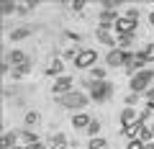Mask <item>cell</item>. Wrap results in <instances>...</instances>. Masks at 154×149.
<instances>
[{"mask_svg":"<svg viewBox=\"0 0 154 149\" xmlns=\"http://www.w3.org/2000/svg\"><path fill=\"white\" fill-rule=\"evenodd\" d=\"M90 95H93L95 103H105V100L110 98V93H113V85L105 82V80H90Z\"/></svg>","mask_w":154,"mask_h":149,"instance_id":"1","label":"cell"},{"mask_svg":"<svg viewBox=\"0 0 154 149\" xmlns=\"http://www.w3.org/2000/svg\"><path fill=\"white\" fill-rule=\"evenodd\" d=\"M57 103L59 105H64V108H85L88 105V95H82V93H67V95H59L57 98Z\"/></svg>","mask_w":154,"mask_h":149,"instance_id":"2","label":"cell"},{"mask_svg":"<svg viewBox=\"0 0 154 149\" xmlns=\"http://www.w3.org/2000/svg\"><path fill=\"white\" fill-rule=\"evenodd\" d=\"M154 80V72H146V70H141L139 75H134L131 77V90L134 93H141V90H149V82Z\"/></svg>","mask_w":154,"mask_h":149,"instance_id":"3","label":"cell"},{"mask_svg":"<svg viewBox=\"0 0 154 149\" xmlns=\"http://www.w3.org/2000/svg\"><path fill=\"white\" fill-rule=\"evenodd\" d=\"M139 21H134V18H118L116 21V31H118V36H134V31H136Z\"/></svg>","mask_w":154,"mask_h":149,"instance_id":"4","label":"cell"},{"mask_svg":"<svg viewBox=\"0 0 154 149\" xmlns=\"http://www.w3.org/2000/svg\"><path fill=\"white\" fill-rule=\"evenodd\" d=\"M95 62H98V54H95L93 49H85V51H80V54L75 57V64H77V70H85V67H93Z\"/></svg>","mask_w":154,"mask_h":149,"instance_id":"5","label":"cell"},{"mask_svg":"<svg viewBox=\"0 0 154 149\" xmlns=\"http://www.w3.org/2000/svg\"><path fill=\"white\" fill-rule=\"evenodd\" d=\"M67 93H72V77H59L54 82V95L59 98V95H67Z\"/></svg>","mask_w":154,"mask_h":149,"instance_id":"6","label":"cell"},{"mask_svg":"<svg viewBox=\"0 0 154 149\" xmlns=\"http://www.w3.org/2000/svg\"><path fill=\"white\" fill-rule=\"evenodd\" d=\"M144 131H146V129H144V123L139 121V123H134V126L123 129V136H128V139L134 141V139H141V136H144Z\"/></svg>","mask_w":154,"mask_h":149,"instance_id":"7","label":"cell"},{"mask_svg":"<svg viewBox=\"0 0 154 149\" xmlns=\"http://www.w3.org/2000/svg\"><path fill=\"white\" fill-rule=\"evenodd\" d=\"M8 62H11L13 67H21V64H28V57H26V51L16 49V51H11V54H8Z\"/></svg>","mask_w":154,"mask_h":149,"instance_id":"8","label":"cell"},{"mask_svg":"<svg viewBox=\"0 0 154 149\" xmlns=\"http://www.w3.org/2000/svg\"><path fill=\"white\" fill-rule=\"evenodd\" d=\"M110 67H123V49H110V54L105 57Z\"/></svg>","mask_w":154,"mask_h":149,"instance_id":"9","label":"cell"},{"mask_svg":"<svg viewBox=\"0 0 154 149\" xmlns=\"http://www.w3.org/2000/svg\"><path fill=\"white\" fill-rule=\"evenodd\" d=\"M121 123H123V129H128V126H134V123H139V113H134V108H126L121 113Z\"/></svg>","mask_w":154,"mask_h":149,"instance_id":"10","label":"cell"},{"mask_svg":"<svg viewBox=\"0 0 154 149\" xmlns=\"http://www.w3.org/2000/svg\"><path fill=\"white\" fill-rule=\"evenodd\" d=\"M31 33H33V28L21 26V28H13V31H11V39L13 41H21V39H26V36H31Z\"/></svg>","mask_w":154,"mask_h":149,"instance_id":"11","label":"cell"},{"mask_svg":"<svg viewBox=\"0 0 154 149\" xmlns=\"http://www.w3.org/2000/svg\"><path fill=\"white\" fill-rule=\"evenodd\" d=\"M90 121H93L90 116H85V113H77V116L72 118V126H75V129H85V126H90Z\"/></svg>","mask_w":154,"mask_h":149,"instance_id":"12","label":"cell"},{"mask_svg":"<svg viewBox=\"0 0 154 149\" xmlns=\"http://www.w3.org/2000/svg\"><path fill=\"white\" fill-rule=\"evenodd\" d=\"M98 41H103V44H108V46L116 44V39L110 36V31H108V28H103V26L98 28Z\"/></svg>","mask_w":154,"mask_h":149,"instance_id":"13","label":"cell"},{"mask_svg":"<svg viewBox=\"0 0 154 149\" xmlns=\"http://www.w3.org/2000/svg\"><path fill=\"white\" fill-rule=\"evenodd\" d=\"M11 147H16V131L3 134V149H11Z\"/></svg>","mask_w":154,"mask_h":149,"instance_id":"14","label":"cell"},{"mask_svg":"<svg viewBox=\"0 0 154 149\" xmlns=\"http://www.w3.org/2000/svg\"><path fill=\"white\" fill-rule=\"evenodd\" d=\"M64 147H67V136H64V134L51 136V149H64Z\"/></svg>","mask_w":154,"mask_h":149,"instance_id":"15","label":"cell"},{"mask_svg":"<svg viewBox=\"0 0 154 149\" xmlns=\"http://www.w3.org/2000/svg\"><path fill=\"white\" fill-rule=\"evenodd\" d=\"M33 8H36V3H33V0H28V3H18V16H26L28 11H33Z\"/></svg>","mask_w":154,"mask_h":149,"instance_id":"16","label":"cell"},{"mask_svg":"<svg viewBox=\"0 0 154 149\" xmlns=\"http://www.w3.org/2000/svg\"><path fill=\"white\" fill-rule=\"evenodd\" d=\"M88 149H108V141H105V139H98V136H95L93 141L88 144Z\"/></svg>","mask_w":154,"mask_h":149,"instance_id":"17","label":"cell"},{"mask_svg":"<svg viewBox=\"0 0 154 149\" xmlns=\"http://www.w3.org/2000/svg\"><path fill=\"white\" fill-rule=\"evenodd\" d=\"M0 11H3V16H8V13L18 11V3H11V0H5V3H3V5H0Z\"/></svg>","mask_w":154,"mask_h":149,"instance_id":"18","label":"cell"},{"mask_svg":"<svg viewBox=\"0 0 154 149\" xmlns=\"http://www.w3.org/2000/svg\"><path fill=\"white\" fill-rule=\"evenodd\" d=\"M28 72H31V62H28V64H21V67H13V75H16V77H23Z\"/></svg>","mask_w":154,"mask_h":149,"instance_id":"19","label":"cell"},{"mask_svg":"<svg viewBox=\"0 0 154 149\" xmlns=\"http://www.w3.org/2000/svg\"><path fill=\"white\" fill-rule=\"evenodd\" d=\"M118 44H121V49H123V51H126V49H128V46H131V44H134V36H118Z\"/></svg>","mask_w":154,"mask_h":149,"instance_id":"20","label":"cell"},{"mask_svg":"<svg viewBox=\"0 0 154 149\" xmlns=\"http://www.w3.org/2000/svg\"><path fill=\"white\" fill-rule=\"evenodd\" d=\"M18 136H23L28 144H38V141H36V134H33V131H28V129H26V131H21Z\"/></svg>","mask_w":154,"mask_h":149,"instance_id":"21","label":"cell"},{"mask_svg":"<svg viewBox=\"0 0 154 149\" xmlns=\"http://www.w3.org/2000/svg\"><path fill=\"white\" fill-rule=\"evenodd\" d=\"M36 121H38V113H36V110H28V113H26V126H33Z\"/></svg>","mask_w":154,"mask_h":149,"instance_id":"22","label":"cell"},{"mask_svg":"<svg viewBox=\"0 0 154 149\" xmlns=\"http://www.w3.org/2000/svg\"><path fill=\"white\" fill-rule=\"evenodd\" d=\"M62 72V62L57 59V62H51V67H49V75H59Z\"/></svg>","mask_w":154,"mask_h":149,"instance_id":"23","label":"cell"},{"mask_svg":"<svg viewBox=\"0 0 154 149\" xmlns=\"http://www.w3.org/2000/svg\"><path fill=\"white\" fill-rule=\"evenodd\" d=\"M88 131H90V136H95V134L100 131V123H98V121H90V126H88Z\"/></svg>","mask_w":154,"mask_h":149,"instance_id":"24","label":"cell"},{"mask_svg":"<svg viewBox=\"0 0 154 149\" xmlns=\"http://www.w3.org/2000/svg\"><path fill=\"white\" fill-rule=\"evenodd\" d=\"M146 144H141V139H134V141H128V149H144Z\"/></svg>","mask_w":154,"mask_h":149,"instance_id":"25","label":"cell"},{"mask_svg":"<svg viewBox=\"0 0 154 149\" xmlns=\"http://www.w3.org/2000/svg\"><path fill=\"white\" fill-rule=\"evenodd\" d=\"M144 54H146V59H149V62H154V44H149L146 49H144Z\"/></svg>","mask_w":154,"mask_h":149,"instance_id":"26","label":"cell"},{"mask_svg":"<svg viewBox=\"0 0 154 149\" xmlns=\"http://www.w3.org/2000/svg\"><path fill=\"white\" fill-rule=\"evenodd\" d=\"M93 75H95V80H103V77H105V72L100 70V67H95V70H93Z\"/></svg>","mask_w":154,"mask_h":149,"instance_id":"27","label":"cell"},{"mask_svg":"<svg viewBox=\"0 0 154 149\" xmlns=\"http://www.w3.org/2000/svg\"><path fill=\"white\" fill-rule=\"evenodd\" d=\"M126 18H134V21H139V11H136V8H131V11L126 13Z\"/></svg>","mask_w":154,"mask_h":149,"instance_id":"28","label":"cell"},{"mask_svg":"<svg viewBox=\"0 0 154 149\" xmlns=\"http://www.w3.org/2000/svg\"><path fill=\"white\" fill-rule=\"evenodd\" d=\"M136 100H139V95H128V98H126V105H128V108H131V105L136 103Z\"/></svg>","mask_w":154,"mask_h":149,"instance_id":"29","label":"cell"},{"mask_svg":"<svg viewBox=\"0 0 154 149\" xmlns=\"http://www.w3.org/2000/svg\"><path fill=\"white\" fill-rule=\"evenodd\" d=\"M72 8H75V11H82L85 3H82V0H77V3H72Z\"/></svg>","mask_w":154,"mask_h":149,"instance_id":"30","label":"cell"},{"mask_svg":"<svg viewBox=\"0 0 154 149\" xmlns=\"http://www.w3.org/2000/svg\"><path fill=\"white\" fill-rule=\"evenodd\" d=\"M146 98H149V100H154V88H149V90H146Z\"/></svg>","mask_w":154,"mask_h":149,"instance_id":"31","label":"cell"},{"mask_svg":"<svg viewBox=\"0 0 154 149\" xmlns=\"http://www.w3.org/2000/svg\"><path fill=\"white\" fill-rule=\"evenodd\" d=\"M26 149H44V147H41V144H28Z\"/></svg>","mask_w":154,"mask_h":149,"instance_id":"32","label":"cell"},{"mask_svg":"<svg viewBox=\"0 0 154 149\" xmlns=\"http://www.w3.org/2000/svg\"><path fill=\"white\" fill-rule=\"evenodd\" d=\"M144 149H154V147H152V144H146V147H144Z\"/></svg>","mask_w":154,"mask_h":149,"instance_id":"33","label":"cell"},{"mask_svg":"<svg viewBox=\"0 0 154 149\" xmlns=\"http://www.w3.org/2000/svg\"><path fill=\"white\" fill-rule=\"evenodd\" d=\"M152 26H154V13H152Z\"/></svg>","mask_w":154,"mask_h":149,"instance_id":"34","label":"cell"},{"mask_svg":"<svg viewBox=\"0 0 154 149\" xmlns=\"http://www.w3.org/2000/svg\"><path fill=\"white\" fill-rule=\"evenodd\" d=\"M11 149H21V147H11Z\"/></svg>","mask_w":154,"mask_h":149,"instance_id":"35","label":"cell"},{"mask_svg":"<svg viewBox=\"0 0 154 149\" xmlns=\"http://www.w3.org/2000/svg\"><path fill=\"white\" fill-rule=\"evenodd\" d=\"M152 72H154V70H152Z\"/></svg>","mask_w":154,"mask_h":149,"instance_id":"36","label":"cell"}]
</instances>
